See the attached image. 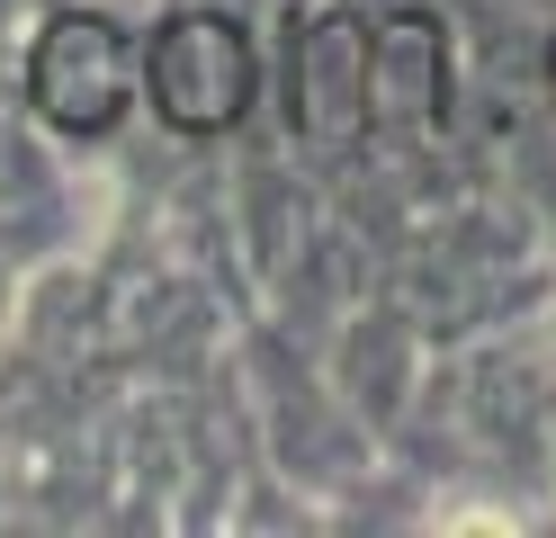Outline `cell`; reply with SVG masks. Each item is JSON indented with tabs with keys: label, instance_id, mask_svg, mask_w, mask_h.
<instances>
[{
	"label": "cell",
	"instance_id": "6da1fadb",
	"mask_svg": "<svg viewBox=\"0 0 556 538\" xmlns=\"http://www.w3.org/2000/svg\"><path fill=\"white\" fill-rule=\"evenodd\" d=\"M126 90H135L126 36L109 18H90V10L46 18V36L27 46V99H37L46 126H63V135H109Z\"/></svg>",
	"mask_w": 556,
	"mask_h": 538
},
{
	"label": "cell",
	"instance_id": "7a4b0ae2",
	"mask_svg": "<svg viewBox=\"0 0 556 538\" xmlns=\"http://www.w3.org/2000/svg\"><path fill=\"white\" fill-rule=\"evenodd\" d=\"M242 99H252V46H242V27H225L216 10H180L153 36V108L180 135L233 126Z\"/></svg>",
	"mask_w": 556,
	"mask_h": 538
}]
</instances>
